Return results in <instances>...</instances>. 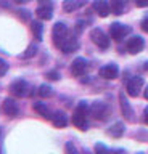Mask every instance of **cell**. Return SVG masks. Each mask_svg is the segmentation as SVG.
I'll return each instance as SVG.
<instances>
[{
    "mask_svg": "<svg viewBox=\"0 0 148 154\" xmlns=\"http://www.w3.org/2000/svg\"><path fill=\"white\" fill-rule=\"evenodd\" d=\"M87 114H89V106L85 101H80V103L76 106L74 114H73V125L77 127L80 130H85L87 127Z\"/></svg>",
    "mask_w": 148,
    "mask_h": 154,
    "instance_id": "cell-1",
    "label": "cell"
},
{
    "mask_svg": "<svg viewBox=\"0 0 148 154\" xmlns=\"http://www.w3.org/2000/svg\"><path fill=\"white\" fill-rule=\"evenodd\" d=\"M132 29L126 26V24H121V23H113L111 26H109V37L113 38V40L116 42H121L126 35L131 34Z\"/></svg>",
    "mask_w": 148,
    "mask_h": 154,
    "instance_id": "cell-2",
    "label": "cell"
},
{
    "mask_svg": "<svg viewBox=\"0 0 148 154\" xmlns=\"http://www.w3.org/2000/svg\"><path fill=\"white\" fill-rule=\"evenodd\" d=\"M69 35L68 32V26L65 23H56L53 26V31H52V38H53V43L56 48H60V45L63 43V40Z\"/></svg>",
    "mask_w": 148,
    "mask_h": 154,
    "instance_id": "cell-3",
    "label": "cell"
},
{
    "mask_svg": "<svg viewBox=\"0 0 148 154\" xmlns=\"http://www.w3.org/2000/svg\"><path fill=\"white\" fill-rule=\"evenodd\" d=\"M37 10H36V14L39 16L40 19L44 21H49L53 16V5H52L50 0H37Z\"/></svg>",
    "mask_w": 148,
    "mask_h": 154,
    "instance_id": "cell-4",
    "label": "cell"
},
{
    "mask_svg": "<svg viewBox=\"0 0 148 154\" xmlns=\"http://www.w3.org/2000/svg\"><path fill=\"white\" fill-rule=\"evenodd\" d=\"M109 108L106 103H102V101H95V103L90 106V116L97 120H103L108 117Z\"/></svg>",
    "mask_w": 148,
    "mask_h": 154,
    "instance_id": "cell-5",
    "label": "cell"
},
{
    "mask_svg": "<svg viewBox=\"0 0 148 154\" xmlns=\"http://www.w3.org/2000/svg\"><path fill=\"white\" fill-rule=\"evenodd\" d=\"M90 38H92V42L95 45H98L100 48H108L109 47V37L98 27H95L90 31Z\"/></svg>",
    "mask_w": 148,
    "mask_h": 154,
    "instance_id": "cell-6",
    "label": "cell"
},
{
    "mask_svg": "<svg viewBox=\"0 0 148 154\" xmlns=\"http://www.w3.org/2000/svg\"><path fill=\"white\" fill-rule=\"evenodd\" d=\"M143 88V79L142 77H132V79L127 80V85H126V90H127V95L129 96H138L140 95V90Z\"/></svg>",
    "mask_w": 148,
    "mask_h": 154,
    "instance_id": "cell-7",
    "label": "cell"
},
{
    "mask_svg": "<svg viewBox=\"0 0 148 154\" xmlns=\"http://www.w3.org/2000/svg\"><path fill=\"white\" fill-rule=\"evenodd\" d=\"M143 47H145V40L140 37V35H134L127 40L126 43V48L129 53H132V55H137V53H140L143 50Z\"/></svg>",
    "mask_w": 148,
    "mask_h": 154,
    "instance_id": "cell-8",
    "label": "cell"
},
{
    "mask_svg": "<svg viewBox=\"0 0 148 154\" xmlns=\"http://www.w3.org/2000/svg\"><path fill=\"white\" fill-rule=\"evenodd\" d=\"M89 69V63L85 61V58H76V60L73 61V64H71V74L76 75V77H80L84 75L85 72H87Z\"/></svg>",
    "mask_w": 148,
    "mask_h": 154,
    "instance_id": "cell-9",
    "label": "cell"
},
{
    "mask_svg": "<svg viewBox=\"0 0 148 154\" xmlns=\"http://www.w3.org/2000/svg\"><path fill=\"white\" fill-rule=\"evenodd\" d=\"M29 84H27L26 80H23V79H18V80H15L13 84L10 85V91L15 96H27V93H29Z\"/></svg>",
    "mask_w": 148,
    "mask_h": 154,
    "instance_id": "cell-10",
    "label": "cell"
},
{
    "mask_svg": "<svg viewBox=\"0 0 148 154\" xmlns=\"http://www.w3.org/2000/svg\"><path fill=\"white\" fill-rule=\"evenodd\" d=\"M2 111L5 112V116H8V117H16L18 114H20V106H18V103L15 100L11 98H7L3 100V104H2Z\"/></svg>",
    "mask_w": 148,
    "mask_h": 154,
    "instance_id": "cell-11",
    "label": "cell"
},
{
    "mask_svg": "<svg viewBox=\"0 0 148 154\" xmlns=\"http://www.w3.org/2000/svg\"><path fill=\"white\" fill-rule=\"evenodd\" d=\"M98 74H100V77H103V79H106V80H113V79L118 77L119 69H118V66L114 64V63H111V64H105V66L100 67Z\"/></svg>",
    "mask_w": 148,
    "mask_h": 154,
    "instance_id": "cell-12",
    "label": "cell"
},
{
    "mask_svg": "<svg viewBox=\"0 0 148 154\" xmlns=\"http://www.w3.org/2000/svg\"><path fill=\"white\" fill-rule=\"evenodd\" d=\"M79 48V42H77V38L73 37V35H68L63 40V43L60 45V50L63 51V53H71V51H76Z\"/></svg>",
    "mask_w": 148,
    "mask_h": 154,
    "instance_id": "cell-13",
    "label": "cell"
},
{
    "mask_svg": "<svg viewBox=\"0 0 148 154\" xmlns=\"http://www.w3.org/2000/svg\"><path fill=\"white\" fill-rule=\"evenodd\" d=\"M93 10L98 13V16H102V18H106L108 14L111 13L108 0H93Z\"/></svg>",
    "mask_w": 148,
    "mask_h": 154,
    "instance_id": "cell-14",
    "label": "cell"
},
{
    "mask_svg": "<svg viewBox=\"0 0 148 154\" xmlns=\"http://www.w3.org/2000/svg\"><path fill=\"white\" fill-rule=\"evenodd\" d=\"M119 103H121L122 116H124L127 120H132V119H134V111H132L131 104H129V101H127V98H126V95H124V93H119Z\"/></svg>",
    "mask_w": 148,
    "mask_h": 154,
    "instance_id": "cell-15",
    "label": "cell"
},
{
    "mask_svg": "<svg viewBox=\"0 0 148 154\" xmlns=\"http://www.w3.org/2000/svg\"><path fill=\"white\" fill-rule=\"evenodd\" d=\"M85 5V0H63V10L66 13H73L76 10L82 8Z\"/></svg>",
    "mask_w": 148,
    "mask_h": 154,
    "instance_id": "cell-16",
    "label": "cell"
},
{
    "mask_svg": "<svg viewBox=\"0 0 148 154\" xmlns=\"http://www.w3.org/2000/svg\"><path fill=\"white\" fill-rule=\"evenodd\" d=\"M52 122H53L55 127L63 128L68 125V116H66L63 111H56V112H53V116H52Z\"/></svg>",
    "mask_w": 148,
    "mask_h": 154,
    "instance_id": "cell-17",
    "label": "cell"
},
{
    "mask_svg": "<svg viewBox=\"0 0 148 154\" xmlns=\"http://www.w3.org/2000/svg\"><path fill=\"white\" fill-rule=\"evenodd\" d=\"M124 124L122 122H114L111 127L108 128V135L109 137H113V138H121L122 135H124Z\"/></svg>",
    "mask_w": 148,
    "mask_h": 154,
    "instance_id": "cell-18",
    "label": "cell"
},
{
    "mask_svg": "<svg viewBox=\"0 0 148 154\" xmlns=\"http://www.w3.org/2000/svg\"><path fill=\"white\" fill-rule=\"evenodd\" d=\"M31 31L34 34V38L37 42L42 40V37H44V24L40 21H32L31 23Z\"/></svg>",
    "mask_w": 148,
    "mask_h": 154,
    "instance_id": "cell-19",
    "label": "cell"
},
{
    "mask_svg": "<svg viewBox=\"0 0 148 154\" xmlns=\"http://www.w3.org/2000/svg\"><path fill=\"white\" fill-rule=\"evenodd\" d=\"M32 108H34L36 112H39L42 117L45 119H52V114H50V109L47 108L45 103H39V101H36V103H32Z\"/></svg>",
    "mask_w": 148,
    "mask_h": 154,
    "instance_id": "cell-20",
    "label": "cell"
},
{
    "mask_svg": "<svg viewBox=\"0 0 148 154\" xmlns=\"http://www.w3.org/2000/svg\"><path fill=\"white\" fill-rule=\"evenodd\" d=\"M124 7H126V0H109V8L113 14H122Z\"/></svg>",
    "mask_w": 148,
    "mask_h": 154,
    "instance_id": "cell-21",
    "label": "cell"
},
{
    "mask_svg": "<svg viewBox=\"0 0 148 154\" xmlns=\"http://www.w3.org/2000/svg\"><path fill=\"white\" fill-rule=\"evenodd\" d=\"M39 95L42 96V98H50V96H53V88H52L50 85H40L39 87Z\"/></svg>",
    "mask_w": 148,
    "mask_h": 154,
    "instance_id": "cell-22",
    "label": "cell"
},
{
    "mask_svg": "<svg viewBox=\"0 0 148 154\" xmlns=\"http://www.w3.org/2000/svg\"><path fill=\"white\" fill-rule=\"evenodd\" d=\"M37 53V45H34V43H31L29 47L26 48V51L23 53V58H32Z\"/></svg>",
    "mask_w": 148,
    "mask_h": 154,
    "instance_id": "cell-23",
    "label": "cell"
},
{
    "mask_svg": "<svg viewBox=\"0 0 148 154\" xmlns=\"http://www.w3.org/2000/svg\"><path fill=\"white\" fill-rule=\"evenodd\" d=\"M18 18H21L23 21H31V13L27 10H18Z\"/></svg>",
    "mask_w": 148,
    "mask_h": 154,
    "instance_id": "cell-24",
    "label": "cell"
},
{
    "mask_svg": "<svg viewBox=\"0 0 148 154\" xmlns=\"http://www.w3.org/2000/svg\"><path fill=\"white\" fill-rule=\"evenodd\" d=\"M7 71H8V63H7L5 60H2V58H0V77L5 75Z\"/></svg>",
    "mask_w": 148,
    "mask_h": 154,
    "instance_id": "cell-25",
    "label": "cell"
},
{
    "mask_svg": "<svg viewBox=\"0 0 148 154\" xmlns=\"http://www.w3.org/2000/svg\"><path fill=\"white\" fill-rule=\"evenodd\" d=\"M45 77H49V79H52V80H58L60 74L56 71H50V72H47V74H45Z\"/></svg>",
    "mask_w": 148,
    "mask_h": 154,
    "instance_id": "cell-26",
    "label": "cell"
},
{
    "mask_svg": "<svg viewBox=\"0 0 148 154\" xmlns=\"http://www.w3.org/2000/svg\"><path fill=\"white\" fill-rule=\"evenodd\" d=\"M95 151H97V152H106V151H108V148H106V146H103L102 143H97V144H95Z\"/></svg>",
    "mask_w": 148,
    "mask_h": 154,
    "instance_id": "cell-27",
    "label": "cell"
},
{
    "mask_svg": "<svg viewBox=\"0 0 148 154\" xmlns=\"http://www.w3.org/2000/svg\"><path fill=\"white\" fill-rule=\"evenodd\" d=\"M65 149H66V152H71V154H73V152H77V149L73 146V143H71V141H69V143H66Z\"/></svg>",
    "mask_w": 148,
    "mask_h": 154,
    "instance_id": "cell-28",
    "label": "cell"
},
{
    "mask_svg": "<svg viewBox=\"0 0 148 154\" xmlns=\"http://www.w3.org/2000/svg\"><path fill=\"white\" fill-rule=\"evenodd\" d=\"M135 5L140 8H145V7H148V0H135Z\"/></svg>",
    "mask_w": 148,
    "mask_h": 154,
    "instance_id": "cell-29",
    "label": "cell"
},
{
    "mask_svg": "<svg viewBox=\"0 0 148 154\" xmlns=\"http://www.w3.org/2000/svg\"><path fill=\"white\" fill-rule=\"evenodd\" d=\"M142 29H143L145 32H148V16L142 21Z\"/></svg>",
    "mask_w": 148,
    "mask_h": 154,
    "instance_id": "cell-30",
    "label": "cell"
},
{
    "mask_svg": "<svg viewBox=\"0 0 148 154\" xmlns=\"http://www.w3.org/2000/svg\"><path fill=\"white\" fill-rule=\"evenodd\" d=\"M143 120H145V124L148 125V108L145 109V112H143Z\"/></svg>",
    "mask_w": 148,
    "mask_h": 154,
    "instance_id": "cell-31",
    "label": "cell"
},
{
    "mask_svg": "<svg viewBox=\"0 0 148 154\" xmlns=\"http://www.w3.org/2000/svg\"><path fill=\"white\" fill-rule=\"evenodd\" d=\"M15 3H27V2H31V0H13Z\"/></svg>",
    "mask_w": 148,
    "mask_h": 154,
    "instance_id": "cell-32",
    "label": "cell"
},
{
    "mask_svg": "<svg viewBox=\"0 0 148 154\" xmlns=\"http://www.w3.org/2000/svg\"><path fill=\"white\" fill-rule=\"evenodd\" d=\"M143 96H145V100H148V87L145 88V91H143Z\"/></svg>",
    "mask_w": 148,
    "mask_h": 154,
    "instance_id": "cell-33",
    "label": "cell"
},
{
    "mask_svg": "<svg viewBox=\"0 0 148 154\" xmlns=\"http://www.w3.org/2000/svg\"><path fill=\"white\" fill-rule=\"evenodd\" d=\"M143 69H145V71H148V61L145 63V64H143Z\"/></svg>",
    "mask_w": 148,
    "mask_h": 154,
    "instance_id": "cell-34",
    "label": "cell"
},
{
    "mask_svg": "<svg viewBox=\"0 0 148 154\" xmlns=\"http://www.w3.org/2000/svg\"><path fill=\"white\" fill-rule=\"evenodd\" d=\"M0 140H2V128H0Z\"/></svg>",
    "mask_w": 148,
    "mask_h": 154,
    "instance_id": "cell-35",
    "label": "cell"
}]
</instances>
